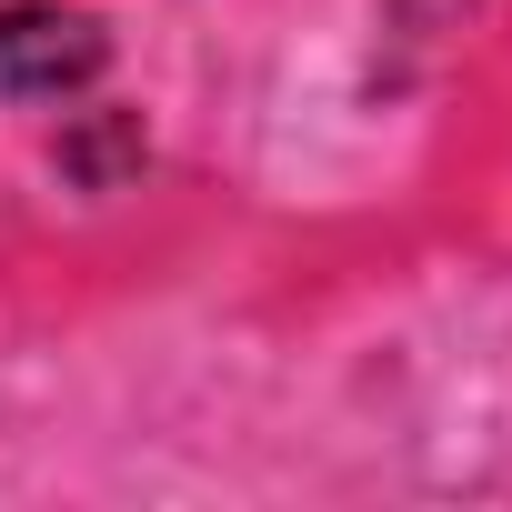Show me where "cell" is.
<instances>
[{"label":"cell","mask_w":512,"mask_h":512,"mask_svg":"<svg viewBox=\"0 0 512 512\" xmlns=\"http://www.w3.org/2000/svg\"><path fill=\"white\" fill-rule=\"evenodd\" d=\"M111 41L91 11H61V0H11L0 11V101H61L81 81H101Z\"/></svg>","instance_id":"obj_1"}]
</instances>
